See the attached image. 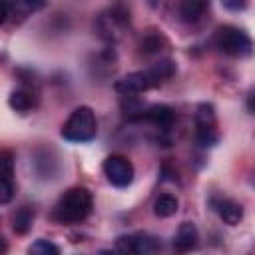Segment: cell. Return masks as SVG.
<instances>
[{
	"instance_id": "16",
	"label": "cell",
	"mask_w": 255,
	"mask_h": 255,
	"mask_svg": "<svg viewBox=\"0 0 255 255\" xmlns=\"http://www.w3.org/2000/svg\"><path fill=\"white\" fill-rule=\"evenodd\" d=\"M169 46V42H167V38L159 32V30H153V28H149L141 38H139V44H137V48H139V54H143V56H153V54H161L165 48Z\"/></svg>"
},
{
	"instance_id": "12",
	"label": "cell",
	"mask_w": 255,
	"mask_h": 255,
	"mask_svg": "<svg viewBox=\"0 0 255 255\" xmlns=\"http://www.w3.org/2000/svg\"><path fill=\"white\" fill-rule=\"evenodd\" d=\"M211 207L215 209V213L219 215V219L225 225H237L243 219V207L239 201L231 199V197H213L211 199Z\"/></svg>"
},
{
	"instance_id": "23",
	"label": "cell",
	"mask_w": 255,
	"mask_h": 255,
	"mask_svg": "<svg viewBox=\"0 0 255 255\" xmlns=\"http://www.w3.org/2000/svg\"><path fill=\"white\" fill-rule=\"evenodd\" d=\"M253 179H255V177H253Z\"/></svg>"
},
{
	"instance_id": "17",
	"label": "cell",
	"mask_w": 255,
	"mask_h": 255,
	"mask_svg": "<svg viewBox=\"0 0 255 255\" xmlns=\"http://www.w3.org/2000/svg\"><path fill=\"white\" fill-rule=\"evenodd\" d=\"M34 217H36V209L32 205H22L12 213V229L18 235H24L30 231V227L34 225Z\"/></svg>"
},
{
	"instance_id": "1",
	"label": "cell",
	"mask_w": 255,
	"mask_h": 255,
	"mask_svg": "<svg viewBox=\"0 0 255 255\" xmlns=\"http://www.w3.org/2000/svg\"><path fill=\"white\" fill-rule=\"evenodd\" d=\"M92 209H94L92 191L88 187L76 185L66 189L60 195V199L54 205L52 217L60 225H76V223H82L92 213Z\"/></svg>"
},
{
	"instance_id": "7",
	"label": "cell",
	"mask_w": 255,
	"mask_h": 255,
	"mask_svg": "<svg viewBox=\"0 0 255 255\" xmlns=\"http://www.w3.org/2000/svg\"><path fill=\"white\" fill-rule=\"evenodd\" d=\"M159 247H161V241L143 231L120 235L116 239V251L129 253V255H151V253L159 251Z\"/></svg>"
},
{
	"instance_id": "8",
	"label": "cell",
	"mask_w": 255,
	"mask_h": 255,
	"mask_svg": "<svg viewBox=\"0 0 255 255\" xmlns=\"http://www.w3.org/2000/svg\"><path fill=\"white\" fill-rule=\"evenodd\" d=\"M114 88L124 98H137L139 94H143L151 88H157V84H155V80L147 68V70H137V72L126 74L124 78H120L114 84Z\"/></svg>"
},
{
	"instance_id": "19",
	"label": "cell",
	"mask_w": 255,
	"mask_h": 255,
	"mask_svg": "<svg viewBox=\"0 0 255 255\" xmlns=\"http://www.w3.org/2000/svg\"><path fill=\"white\" fill-rule=\"evenodd\" d=\"M179 209V199L173 195V193H159L155 199H153V213L155 217H171L175 215Z\"/></svg>"
},
{
	"instance_id": "5",
	"label": "cell",
	"mask_w": 255,
	"mask_h": 255,
	"mask_svg": "<svg viewBox=\"0 0 255 255\" xmlns=\"http://www.w3.org/2000/svg\"><path fill=\"white\" fill-rule=\"evenodd\" d=\"M195 122V141L199 147H213L219 141V129H217V114L213 104L203 102L195 108L193 114Z\"/></svg>"
},
{
	"instance_id": "9",
	"label": "cell",
	"mask_w": 255,
	"mask_h": 255,
	"mask_svg": "<svg viewBox=\"0 0 255 255\" xmlns=\"http://www.w3.org/2000/svg\"><path fill=\"white\" fill-rule=\"evenodd\" d=\"M129 120H145L149 124H153L155 128H159L161 131H167L171 126H173V120H175V114L169 106L165 104H153V106H147L145 110L141 108L135 116H131Z\"/></svg>"
},
{
	"instance_id": "14",
	"label": "cell",
	"mask_w": 255,
	"mask_h": 255,
	"mask_svg": "<svg viewBox=\"0 0 255 255\" xmlns=\"http://www.w3.org/2000/svg\"><path fill=\"white\" fill-rule=\"evenodd\" d=\"M14 159L12 153L6 149L2 151V179H0V203L6 205L14 197Z\"/></svg>"
},
{
	"instance_id": "22",
	"label": "cell",
	"mask_w": 255,
	"mask_h": 255,
	"mask_svg": "<svg viewBox=\"0 0 255 255\" xmlns=\"http://www.w3.org/2000/svg\"><path fill=\"white\" fill-rule=\"evenodd\" d=\"M247 110H249V114H253L255 116V90L249 94V98H247Z\"/></svg>"
},
{
	"instance_id": "20",
	"label": "cell",
	"mask_w": 255,
	"mask_h": 255,
	"mask_svg": "<svg viewBox=\"0 0 255 255\" xmlns=\"http://www.w3.org/2000/svg\"><path fill=\"white\" fill-rule=\"evenodd\" d=\"M28 253H30V255H58V253H60V247L54 245V243L48 241V239H36V241L28 247Z\"/></svg>"
},
{
	"instance_id": "10",
	"label": "cell",
	"mask_w": 255,
	"mask_h": 255,
	"mask_svg": "<svg viewBox=\"0 0 255 255\" xmlns=\"http://www.w3.org/2000/svg\"><path fill=\"white\" fill-rule=\"evenodd\" d=\"M8 104H10V108H12L14 112H18V114H28V112H32V110L38 108V104H40V92L36 90V86L24 84V86L16 88V90L10 94Z\"/></svg>"
},
{
	"instance_id": "6",
	"label": "cell",
	"mask_w": 255,
	"mask_h": 255,
	"mask_svg": "<svg viewBox=\"0 0 255 255\" xmlns=\"http://www.w3.org/2000/svg\"><path fill=\"white\" fill-rule=\"evenodd\" d=\"M102 171L106 175V179L114 185V187H128L131 185L133 181V175H135V169H133V163L126 157V155H108L102 163Z\"/></svg>"
},
{
	"instance_id": "2",
	"label": "cell",
	"mask_w": 255,
	"mask_h": 255,
	"mask_svg": "<svg viewBox=\"0 0 255 255\" xmlns=\"http://www.w3.org/2000/svg\"><path fill=\"white\" fill-rule=\"evenodd\" d=\"M60 135L66 139V141H72V143H86V141H92L96 135H98V120H96V114L90 106H80L76 108L68 120L62 124V129H60Z\"/></svg>"
},
{
	"instance_id": "15",
	"label": "cell",
	"mask_w": 255,
	"mask_h": 255,
	"mask_svg": "<svg viewBox=\"0 0 255 255\" xmlns=\"http://www.w3.org/2000/svg\"><path fill=\"white\" fill-rule=\"evenodd\" d=\"M207 8H209V0H177V16L185 24H193L201 20Z\"/></svg>"
},
{
	"instance_id": "13",
	"label": "cell",
	"mask_w": 255,
	"mask_h": 255,
	"mask_svg": "<svg viewBox=\"0 0 255 255\" xmlns=\"http://www.w3.org/2000/svg\"><path fill=\"white\" fill-rule=\"evenodd\" d=\"M197 245H199V229H197V225L193 221L179 223V227L175 231V237H173L175 251L187 253V251H193Z\"/></svg>"
},
{
	"instance_id": "21",
	"label": "cell",
	"mask_w": 255,
	"mask_h": 255,
	"mask_svg": "<svg viewBox=\"0 0 255 255\" xmlns=\"http://www.w3.org/2000/svg\"><path fill=\"white\" fill-rule=\"evenodd\" d=\"M249 0H221V6L229 12H243L247 8Z\"/></svg>"
},
{
	"instance_id": "18",
	"label": "cell",
	"mask_w": 255,
	"mask_h": 255,
	"mask_svg": "<svg viewBox=\"0 0 255 255\" xmlns=\"http://www.w3.org/2000/svg\"><path fill=\"white\" fill-rule=\"evenodd\" d=\"M149 72H151L155 84L161 86V84L169 82V80L175 76L177 66H175V62H173L171 58H159L157 62H153V64L149 66Z\"/></svg>"
},
{
	"instance_id": "3",
	"label": "cell",
	"mask_w": 255,
	"mask_h": 255,
	"mask_svg": "<svg viewBox=\"0 0 255 255\" xmlns=\"http://www.w3.org/2000/svg\"><path fill=\"white\" fill-rule=\"evenodd\" d=\"M213 42L219 48V52H223L231 58H247L253 54V40L249 38V34L231 24L219 26L215 30Z\"/></svg>"
},
{
	"instance_id": "11",
	"label": "cell",
	"mask_w": 255,
	"mask_h": 255,
	"mask_svg": "<svg viewBox=\"0 0 255 255\" xmlns=\"http://www.w3.org/2000/svg\"><path fill=\"white\" fill-rule=\"evenodd\" d=\"M44 0H2V24H8L10 20H24L38 8H42Z\"/></svg>"
},
{
	"instance_id": "4",
	"label": "cell",
	"mask_w": 255,
	"mask_h": 255,
	"mask_svg": "<svg viewBox=\"0 0 255 255\" xmlns=\"http://www.w3.org/2000/svg\"><path fill=\"white\" fill-rule=\"evenodd\" d=\"M94 28L98 32V36L108 42V44H116L120 42L126 32L129 30V12L122 6H114L106 12H102L96 22H94Z\"/></svg>"
}]
</instances>
